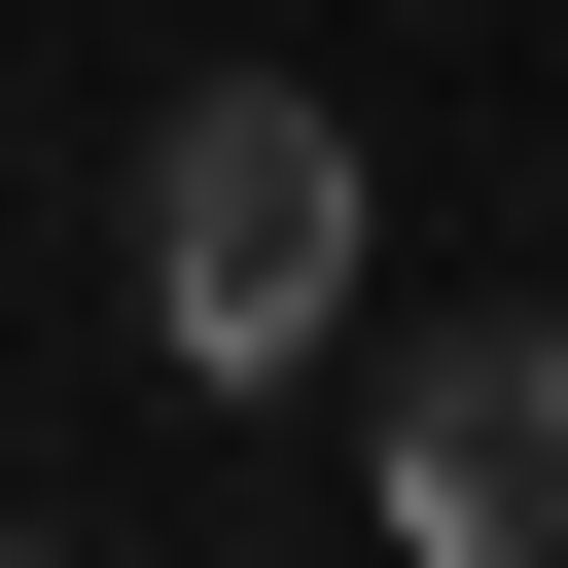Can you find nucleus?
<instances>
[{
	"label": "nucleus",
	"mask_w": 568,
	"mask_h": 568,
	"mask_svg": "<svg viewBox=\"0 0 568 568\" xmlns=\"http://www.w3.org/2000/svg\"><path fill=\"white\" fill-rule=\"evenodd\" d=\"M390 532L426 568H568V320H426L390 355Z\"/></svg>",
	"instance_id": "nucleus-2"
},
{
	"label": "nucleus",
	"mask_w": 568,
	"mask_h": 568,
	"mask_svg": "<svg viewBox=\"0 0 568 568\" xmlns=\"http://www.w3.org/2000/svg\"><path fill=\"white\" fill-rule=\"evenodd\" d=\"M142 355H178V390H320V355H355V106L213 71V106L142 142Z\"/></svg>",
	"instance_id": "nucleus-1"
}]
</instances>
